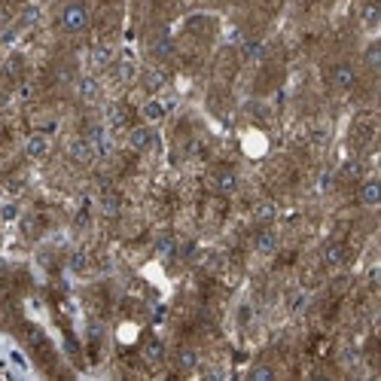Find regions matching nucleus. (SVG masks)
I'll return each instance as SVG.
<instances>
[{"label":"nucleus","instance_id":"nucleus-1","mask_svg":"<svg viewBox=\"0 0 381 381\" xmlns=\"http://www.w3.org/2000/svg\"><path fill=\"white\" fill-rule=\"evenodd\" d=\"M92 25V9L86 0H71V4L61 6V13H58V28H61L64 34H86Z\"/></svg>","mask_w":381,"mask_h":381},{"label":"nucleus","instance_id":"nucleus-2","mask_svg":"<svg viewBox=\"0 0 381 381\" xmlns=\"http://www.w3.org/2000/svg\"><path fill=\"white\" fill-rule=\"evenodd\" d=\"M327 80H329L333 89L348 92V89H354V86H357V71L348 61H339V64H333V71H329Z\"/></svg>","mask_w":381,"mask_h":381},{"label":"nucleus","instance_id":"nucleus-3","mask_svg":"<svg viewBox=\"0 0 381 381\" xmlns=\"http://www.w3.org/2000/svg\"><path fill=\"white\" fill-rule=\"evenodd\" d=\"M150 143H153V131L146 129V125H131L129 129V146L134 153H143V150H150Z\"/></svg>","mask_w":381,"mask_h":381},{"label":"nucleus","instance_id":"nucleus-4","mask_svg":"<svg viewBox=\"0 0 381 381\" xmlns=\"http://www.w3.org/2000/svg\"><path fill=\"white\" fill-rule=\"evenodd\" d=\"M213 187H217L223 195H232V192L238 189V174L232 171V168H220L217 177H213Z\"/></svg>","mask_w":381,"mask_h":381},{"label":"nucleus","instance_id":"nucleus-5","mask_svg":"<svg viewBox=\"0 0 381 381\" xmlns=\"http://www.w3.org/2000/svg\"><path fill=\"white\" fill-rule=\"evenodd\" d=\"M378 201H381V183L366 180L363 187H360V204H363V208H378Z\"/></svg>","mask_w":381,"mask_h":381},{"label":"nucleus","instance_id":"nucleus-6","mask_svg":"<svg viewBox=\"0 0 381 381\" xmlns=\"http://www.w3.org/2000/svg\"><path fill=\"white\" fill-rule=\"evenodd\" d=\"M71 156L76 162H92V156H95V146L89 138H80V141H74L71 143Z\"/></svg>","mask_w":381,"mask_h":381},{"label":"nucleus","instance_id":"nucleus-7","mask_svg":"<svg viewBox=\"0 0 381 381\" xmlns=\"http://www.w3.org/2000/svg\"><path fill=\"white\" fill-rule=\"evenodd\" d=\"M345 259H348L345 244H339V241L327 244V250H324V262H327V266H341V262H345Z\"/></svg>","mask_w":381,"mask_h":381},{"label":"nucleus","instance_id":"nucleus-8","mask_svg":"<svg viewBox=\"0 0 381 381\" xmlns=\"http://www.w3.org/2000/svg\"><path fill=\"white\" fill-rule=\"evenodd\" d=\"M150 49H153V55L159 58V61H168V58L174 55V43H171V37H156Z\"/></svg>","mask_w":381,"mask_h":381},{"label":"nucleus","instance_id":"nucleus-9","mask_svg":"<svg viewBox=\"0 0 381 381\" xmlns=\"http://www.w3.org/2000/svg\"><path fill=\"white\" fill-rule=\"evenodd\" d=\"M143 357L150 360V363H159V360H165V345H162L159 339H150L143 345Z\"/></svg>","mask_w":381,"mask_h":381},{"label":"nucleus","instance_id":"nucleus-10","mask_svg":"<svg viewBox=\"0 0 381 381\" xmlns=\"http://www.w3.org/2000/svg\"><path fill=\"white\" fill-rule=\"evenodd\" d=\"M76 89H80L83 101H95V98H98V80H95V76H83V80L76 83Z\"/></svg>","mask_w":381,"mask_h":381},{"label":"nucleus","instance_id":"nucleus-11","mask_svg":"<svg viewBox=\"0 0 381 381\" xmlns=\"http://www.w3.org/2000/svg\"><path fill=\"white\" fill-rule=\"evenodd\" d=\"M46 153H49V141L43 138V134H34V138L28 141V156H34V159H43Z\"/></svg>","mask_w":381,"mask_h":381},{"label":"nucleus","instance_id":"nucleus-12","mask_svg":"<svg viewBox=\"0 0 381 381\" xmlns=\"http://www.w3.org/2000/svg\"><path fill=\"white\" fill-rule=\"evenodd\" d=\"M275 247H278V238L271 235L269 229H262L259 235H257V250H259V253H271Z\"/></svg>","mask_w":381,"mask_h":381},{"label":"nucleus","instance_id":"nucleus-13","mask_svg":"<svg viewBox=\"0 0 381 381\" xmlns=\"http://www.w3.org/2000/svg\"><path fill=\"white\" fill-rule=\"evenodd\" d=\"M143 116H146L150 122H159L162 116H165V104H162V101H146V104H143Z\"/></svg>","mask_w":381,"mask_h":381},{"label":"nucleus","instance_id":"nucleus-14","mask_svg":"<svg viewBox=\"0 0 381 381\" xmlns=\"http://www.w3.org/2000/svg\"><path fill=\"white\" fill-rule=\"evenodd\" d=\"M143 80H146V89H150V92H159L162 86L168 83V76H165L162 71H146V76H143Z\"/></svg>","mask_w":381,"mask_h":381},{"label":"nucleus","instance_id":"nucleus-15","mask_svg":"<svg viewBox=\"0 0 381 381\" xmlns=\"http://www.w3.org/2000/svg\"><path fill=\"white\" fill-rule=\"evenodd\" d=\"M363 61H366L369 71H378V64H381V46H378V43H369Z\"/></svg>","mask_w":381,"mask_h":381},{"label":"nucleus","instance_id":"nucleus-16","mask_svg":"<svg viewBox=\"0 0 381 381\" xmlns=\"http://www.w3.org/2000/svg\"><path fill=\"white\" fill-rule=\"evenodd\" d=\"M195 363H199V357H195V351L192 348H180V354H177V366L180 369H195Z\"/></svg>","mask_w":381,"mask_h":381},{"label":"nucleus","instance_id":"nucleus-17","mask_svg":"<svg viewBox=\"0 0 381 381\" xmlns=\"http://www.w3.org/2000/svg\"><path fill=\"white\" fill-rule=\"evenodd\" d=\"M262 55H266V46H262L259 40H247V43H244V58H250V61H259Z\"/></svg>","mask_w":381,"mask_h":381},{"label":"nucleus","instance_id":"nucleus-18","mask_svg":"<svg viewBox=\"0 0 381 381\" xmlns=\"http://www.w3.org/2000/svg\"><path fill=\"white\" fill-rule=\"evenodd\" d=\"M250 378H275V369H271V366H253Z\"/></svg>","mask_w":381,"mask_h":381},{"label":"nucleus","instance_id":"nucleus-19","mask_svg":"<svg viewBox=\"0 0 381 381\" xmlns=\"http://www.w3.org/2000/svg\"><path fill=\"white\" fill-rule=\"evenodd\" d=\"M271 217H275V208H271V204H262V208H257V220L269 223Z\"/></svg>","mask_w":381,"mask_h":381},{"label":"nucleus","instance_id":"nucleus-20","mask_svg":"<svg viewBox=\"0 0 381 381\" xmlns=\"http://www.w3.org/2000/svg\"><path fill=\"white\" fill-rule=\"evenodd\" d=\"M104 211L116 213V211H119V199H116V195H104Z\"/></svg>","mask_w":381,"mask_h":381},{"label":"nucleus","instance_id":"nucleus-21","mask_svg":"<svg viewBox=\"0 0 381 381\" xmlns=\"http://www.w3.org/2000/svg\"><path fill=\"white\" fill-rule=\"evenodd\" d=\"M363 16H366V22H369V25H375V22H378V4H369Z\"/></svg>","mask_w":381,"mask_h":381}]
</instances>
